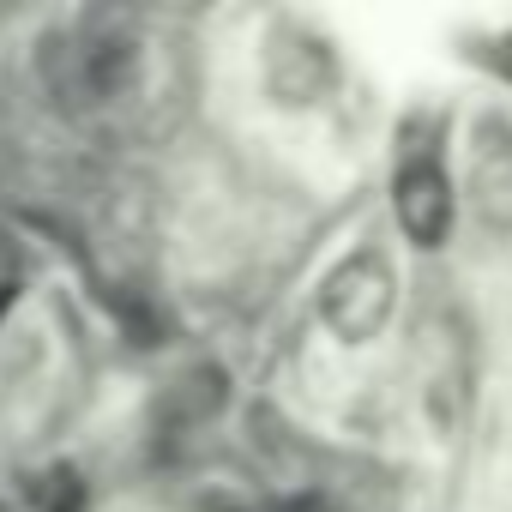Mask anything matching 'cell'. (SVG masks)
Instances as JSON below:
<instances>
[{
	"instance_id": "cell-1",
	"label": "cell",
	"mask_w": 512,
	"mask_h": 512,
	"mask_svg": "<svg viewBox=\"0 0 512 512\" xmlns=\"http://www.w3.org/2000/svg\"><path fill=\"white\" fill-rule=\"evenodd\" d=\"M133 61H139V49H133V37L115 19H91L73 37H55L49 55H43L55 97L73 103V109H91V103L121 97L127 79H133Z\"/></svg>"
},
{
	"instance_id": "cell-2",
	"label": "cell",
	"mask_w": 512,
	"mask_h": 512,
	"mask_svg": "<svg viewBox=\"0 0 512 512\" xmlns=\"http://www.w3.org/2000/svg\"><path fill=\"white\" fill-rule=\"evenodd\" d=\"M398 308V272L380 247H356L350 260H338L320 284V320L332 326V338L344 344H368L386 332Z\"/></svg>"
},
{
	"instance_id": "cell-3",
	"label": "cell",
	"mask_w": 512,
	"mask_h": 512,
	"mask_svg": "<svg viewBox=\"0 0 512 512\" xmlns=\"http://www.w3.org/2000/svg\"><path fill=\"white\" fill-rule=\"evenodd\" d=\"M392 205H398V229L416 247H446V235H452V187H446L434 157H404V169L392 181Z\"/></svg>"
},
{
	"instance_id": "cell-4",
	"label": "cell",
	"mask_w": 512,
	"mask_h": 512,
	"mask_svg": "<svg viewBox=\"0 0 512 512\" xmlns=\"http://www.w3.org/2000/svg\"><path fill=\"white\" fill-rule=\"evenodd\" d=\"M470 205L494 235H512V121H476L470 145Z\"/></svg>"
},
{
	"instance_id": "cell-5",
	"label": "cell",
	"mask_w": 512,
	"mask_h": 512,
	"mask_svg": "<svg viewBox=\"0 0 512 512\" xmlns=\"http://www.w3.org/2000/svg\"><path fill=\"white\" fill-rule=\"evenodd\" d=\"M332 79H338V61H332V49L314 31L284 25L272 37V49H266V85H272L278 103H314V97L332 91Z\"/></svg>"
},
{
	"instance_id": "cell-6",
	"label": "cell",
	"mask_w": 512,
	"mask_h": 512,
	"mask_svg": "<svg viewBox=\"0 0 512 512\" xmlns=\"http://www.w3.org/2000/svg\"><path fill=\"white\" fill-rule=\"evenodd\" d=\"M217 404H223V368H193V374H181V380L169 386L163 416H169V422H205Z\"/></svg>"
},
{
	"instance_id": "cell-7",
	"label": "cell",
	"mask_w": 512,
	"mask_h": 512,
	"mask_svg": "<svg viewBox=\"0 0 512 512\" xmlns=\"http://www.w3.org/2000/svg\"><path fill=\"white\" fill-rule=\"evenodd\" d=\"M272 512H332V506L314 500V494H302V500H284V506H272Z\"/></svg>"
},
{
	"instance_id": "cell-8",
	"label": "cell",
	"mask_w": 512,
	"mask_h": 512,
	"mask_svg": "<svg viewBox=\"0 0 512 512\" xmlns=\"http://www.w3.org/2000/svg\"><path fill=\"white\" fill-rule=\"evenodd\" d=\"M13 308V284H0V314H7Z\"/></svg>"
}]
</instances>
